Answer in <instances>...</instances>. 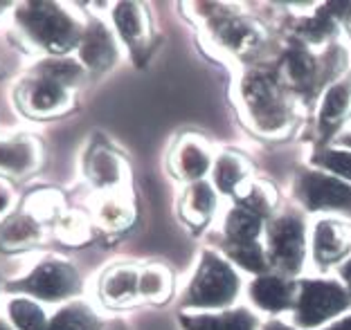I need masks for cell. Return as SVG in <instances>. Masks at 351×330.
I'll use <instances>...</instances> for the list:
<instances>
[{
  "label": "cell",
  "mask_w": 351,
  "mask_h": 330,
  "mask_svg": "<svg viewBox=\"0 0 351 330\" xmlns=\"http://www.w3.org/2000/svg\"><path fill=\"white\" fill-rule=\"evenodd\" d=\"M295 97L277 68H245L237 79V106L241 119L263 140H284L295 126Z\"/></svg>",
  "instance_id": "cell-1"
},
{
  "label": "cell",
  "mask_w": 351,
  "mask_h": 330,
  "mask_svg": "<svg viewBox=\"0 0 351 330\" xmlns=\"http://www.w3.org/2000/svg\"><path fill=\"white\" fill-rule=\"evenodd\" d=\"M241 290L243 281L239 270L221 252L205 247L182 294V308L187 312L228 310L237 303Z\"/></svg>",
  "instance_id": "cell-2"
},
{
  "label": "cell",
  "mask_w": 351,
  "mask_h": 330,
  "mask_svg": "<svg viewBox=\"0 0 351 330\" xmlns=\"http://www.w3.org/2000/svg\"><path fill=\"white\" fill-rule=\"evenodd\" d=\"M21 34L50 54H66L79 47L84 38L82 21L57 3H25L16 10Z\"/></svg>",
  "instance_id": "cell-3"
},
{
  "label": "cell",
  "mask_w": 351,
  "mask_h": 330,
  "mask_svg": "<svg viewBox=\"0 0 351 330\" xmlns=\"http://www.w3.org/2000/svg\"><path fill=\"white\" fill-rule=\"evenodd\" d=\"M263 247H266L270 272L291 279L300 275L308 259L306 216L295 209L273 214L263 229Z\"/></svg>",
  "instance_id": "cell-4"
},
{
  "label": "cell",
  "mask_w": 351,
  "mask_h": 330,
  "mask_svg": "<svg viewBox=\"0 0 351 330\" xmlns=\"http://www.w3.org/2000/svg\"><path fill=\"white\" fill-rule=\"evenodd\" d=\"M351 310V292L340 279H302L291 310L293 326L300 330H320Z\"/></svg>",
  "instance_id": "cell-5"
},
{
  "label": "cell",
  "mask_w": 351,
  "mask_h": 330,
  "mask_svg": "<svg viewBox=\"0 0 351 330\" xmlns=\"http://www.w3.org/2000/svg\"><path fill=\"white\" fill-rule=\"evenodd\" d=\"M212 14L203 16V34L212 50L230 59H250L266 45V29L245 14L228 12L221 5H210Z\"/></svg>",
  "instance_id": "cell-6"
},
{
  "label": "cell",
  "mask_w": 351,
  "mask_h": 330,
  "mask_svg": "<svg viewBox=\"0 0 351 330\" xmlns=\"http://www.w3.org/2000/svg\"><path fill=\"white\" fill-rule=\"evenodd\" d=\"M293 196L311 214L347 212L351 214V182H345L320 168H302L295 175Z\"/></svg>",
  "instance_id": "cell-7"
},
{
  "label": "cell",
  "mask_w": 351,
  "mask_h": 330,
  "mask_svg": "<svg viewBox=\"0 0 351 330\" xmlns=\"http://www.w3.org/2000/svg\"><path fill=\"white\" fill-rule=\"evenodd\" d=\"M12 290H23L41 301L57 303L73 299L82 290V279L68 261L50 256V259L38 261L29 275L19 285H12Z\"/></svg>",
  "instance_id": "cell-8"
},
{
  "label": "cell",
  "mask_w": 351,
  "mask_h": 330,
  "mask_svg": "<svg viewBox=\"0 0 351 330\" xmlns=\"http://www.w3.org/2000/svg\"><path fill=\"white\" fill-rule=\"evenodd\" d=\"M16 99H19L21 110L32 119L59 117L73 108L70 88L54 81L50 77L36 75V72L19 86Z\"/></svg>",
  "instance_id": "cell-9"
},
{
  "label": "cell",
  "mask_w": 351,
  "mask_h": 330,
  "mask_svg": "<svg viewBox=\"0 0 351 330\" xmlns=\"http://www.w3.org/2000/svg\"><path fill=\"white\" fill-rule=\"evenodd\" d=\"M351 256V223L338 216H324L308 231V259L317 268H333Z\"/></svg>",
  "instance_id": "cell-10"
},
{
  "label": "cell",
  "mask_w": 351,
  "mask_h": 330,
  "mask_svg": "<svg viewBox=\"0 0 351 330\" xmlns=\"http://www.w3.org/2000/svg\"><path fill=\"white\" fill-rule=\"evenodd\" d=\"M214 153L210 142L196 133H187L173 142L169 151V171L176 180L198 182L205 180L207 173H212Z\"/></svg>",
  "instance_id": "cell-11"
},
{
  "label": "cell",
  "mask_w": 351,
  "mask_h": 330,
  "mask_svg": "<svg viewBox=\"0 0 351 330\" xmlns=\"http://www.w3.org/2000/svg\"><path fill=\"white\" fill-rule=\"evenodd\" d=\"M298 296V281L291 277L277 275V272H266L250 281L248 299L252 308L268 315H282L291 312Z\"/></svg>",
  "instance_id": "cell-12"
},
{
  "label": "cell",
  "mask_w": 351,
  "mask_h": 330,
  "mask_svg": "<svg viewBox=\"0 0 351 330\" xmlns=\"http://www.w3.org/2000/svg\"><path fill=\"white\" fill-rule=\"evenodd\" d=\"M119 47L115 34L106 23L99 18L88 21L84 29V38L79 43V63L90 72H104L115 66Z\"/></svg>",
  "instance_id": "cell-13"
},
{
  "label": "cell",
  "mask_w": 351,
  "mask_h": 330,
  "mask_svg": "<svg viewBox=\"0 0 351 330\" xmlns=\"http://www.w3.org/2000/svg\"><path fill=\"white\" fill-rule=\"evenodd\" d=\"M99 299L110 308H131L135 303H142L138 265H110L99 279Z\"/></svg>",
  "instance_id": "cell-14"
},
{
  "label": "cell",
  "mask_w": 351,
  "mask_h": 330,
  "mask_svg": "<svg viewBox=\"0 0 351 330\" xmlns=\"http://www.w3.org/2000/svg\"><path fill=\"white\" fill-rule=\"evenodd\" d=\"M351 117V77H340L326 86L317 101L315 126L320 138H329Z\"/></svg>",
  "instance_id": "cell-15"
},
{
  "label": "cell",
  "mask_w": 351,
  "mask_h": 330,
  "mask_svg": "<svg viewBox=\"0 0 351 330\" xmlns=\"http://www.w3.org/2000/svg\"><path fill=\"white\" fill-rule=\"evenodd\" d=\"M263 229H266L263 216L232 203L221 223V249L263 243Z\"/></svg>",
  "instance_id": "cell-16"
},
{
  "label": "cell",
  "mask_w": 351,
  "mask_h": 330,
  "mask_svg": "<svg viewBox=\"0 0 351 330\" xmlns=\"http://www.w3.org/2000/svg\"><path fill=\"white\" fill-rule=\"evenodd\" d=\"M113 23L117 36L129 45L131 54L142 59L149 52V38H151V23L145 5L117 3L113 7Z\"/></svg>",
  "instance_id": "cell-17"
},
{
  "label": "cell",
  "mask_w": 351,
  "mask_h": 330,
  "mask_svg": "<svg viewBox=\"0 0 351 330\" xmlns=\"http://www.w3.org/2000/svg\"><path fill=\"white\" fill-rule=\"evenodd\" d=\"M219 212V191L214 189L210 180L189 182L185 191L180 193L178 214L185 225L191 229H203L207 223Z\"/></svg>",
  "instance_id": "cell-18"
},
{
  "label": "cell",
  "mask_w": 351,
  "mask_h": 330,
  "mask_svg": "<svg viewBox=\"0 0 351 330\" xmlns=\"http://www.w3.org/2000/svg\"><path fill=\"white\" fill-rule=\"evenodd\" d=\"M182 330H259L257 312L245 305H232L219 312H182Z\"/></svg>",
  "instance_id": "cell-19"
},
{
  "label": "cell",
  "mask_w": 351,
  "mask_h": 330,
  "mask_svg": "<svg viewBox=\"0 0 351 330\" xmlns=\"http://www.w3.org/2000/svg\"><path fill=\"white\" fill-rule=\"evenodd\" d=\"M84 171L95 189H99V193H106V191L122 189V184L126 182V173H129V166H126L122 155H117L108 147H95L86 155Z\"/></svg>",
  "instance_id": "cell-20"
},
{
  "label": "cell",
  "mask_w": 351,
  "mask_h": 330,
  "mask_svg": "<svg viewBox=\"0 0 351 330\" xmlns=\"http://www.w3.org/2000/svg\"><path fill=\"white\" fill-rule=\"evenodd\" d=\"M41 147L36 140L0 135V175H27L41 164Z\"/></svg>",
  "instance_id": "cell-21"
},
{
  "label": "cell",
  "mask_w": 351,
  "mask_h": 330,
  "mask_svg": "<svg viewBox=\"0 0 351 330\" xmlns=\"http://www.w3.org/2000/svg\"><path fill=\"white\" fill-rule=\"evenodd\" d=\"M212 184L219 191V196H237V191L243 187L252 175L250 160L237 151H223L214 157L212 164Z\"/></svg>",
  "instance_id": "cell-22"
},
{
  "label": "cell",
  "mask_w": 351,
  "mask_h": 330,
  "mask_svg": "<svg viewBox=\"0 0 351 330\" xmlns=\"http://www.w3.org/2000/svg\"><path fill=\"white\" fill-rule=\"evenodd\" d=\"M95 220L106 231L129 229L135 220V207L131 203V198L122 189L99 193V200L95 205Z\"/></svg>",
  "instance_id": "cell-23"
},
{
  "label": "cell",
  "mask_w": 351,
  "mask_h": 330,
  "mask_svg": "<svg viewBox=\"0 0 351 330\" xmlns=\"http://www.w3.org/2000/svg\"><path fill=\"white\" fill-rule=\"evenodd\" d=\"M43 240V229L34 216L27 212L23 216H12L10 220L0 225V249L5 252H19L29 249Z\"/></svg>",
  "instance_id": "cell-24"
},
{
  "label": "cell",
  "mask_w": 351,
  "mask_h": 330,
  "mask_svg": "<svg viewBox=\"0 0 351 330\" xmlns=\"http://www.w3.org/2000/svg\"><path fill=\"white\" fill-rule=\"evenodd\" d=\"M173 294V275L162 263L140 268V299L147 303H165Z\"/></svg>",
  "instance_id": "cell-25"
},
{
  "label": "cell",
  "mask_w": 351,
  "mask_h": 330,
  "mask_svg": "<svg viewBox=\"0 0 351 330\" xmlns=\"http://www.w3.org/2000/svg\"><path fill=\"white\" fill-rule=\"evenodd\" d=\"M234 203L263 216V218L268 220L270 216L277 214V191L273 184L266 180L250 178L241 189L237 191Z\"/></svg>",
  "instance_id": "cell-26"
},
{
  "label": "cell",
  "mask_w": 351,
  "mask_h": 330,
  "mask_svg": "<svg viewBox=\"0 0 351 330\" xmlns=\"http://www.w3.org/2000/svg\"><path fill=\"white\" fill-rule=\"evenodd\" d=\"M45 330H101V321L90 305L73 301L47 321Z\"/></svg>",
  "instance_id": "cell-27"
},
{
  "label": "cell",
  "mask_w": 351,
  "mask_h": 330,
  "mask_svg": "<svg viewBox=\"0 0 351 330\" xmlns=\"http://www.w3.org/2000/svg\"><path fill=\"white\" fill-rule=\"evenodd\" d=\"M311 164L324 173H331L336 178L351 182V149L345 147H322L313 153Z\"/></svg>",
  "instance_id": "cell-28"
},
{
  "label": "cell",
  "mask_w": 351,
  "mask_h": 330,
  "mask_svg": "<svg viewBox=\"0 0 351 330\" xmlns=\"http://www.w3.org/2000/svg\"><path fill=\"white\" fill-rule=\"evenodd\" d=\"M7 312H10V319L16 330H45L47 328V317L43 308L36 301L25 299V296L12 299L10 305H7Z\"/></svg>",
  "instance_id": "cell-29"
},
{
  "label": "cell",
  "mask_w": 351,
  "mask_h": 330,
  "mask_svg": "<svg viewBox=\"0 0 351 330\" xmlns=\"http://www.w3.org/2000/svg\"><path fill=\"white\" fill-rule=\"evenodd\" d=\"M57 236L68 245H84L90 240V225L84 218L82 214H66L61 216V220L57 225Z\"/></svg>",
  "instance_id": "cell-30"
},
{
  "label": "cell",
  "mask_w": 351,
  "mask_h": 330,
  "mask_svg": "<svg viewBox=\"0 0 351 330\" xmlns=\"http://www.w3.org/2000/svg\"><path fill=\"white\" fill-rule=\"evenodd\" d=\"M326 10H329V14L333 16V18H336L338 25L351 34V3H329L326 5Z\"/></svg>",
  "instance_id": "cell-31"
},
{
  "label": "cell",
  "mask_w": 351,
  "mask_h": 330,
  "mask_svg": "<svg viewBox=\"0 0 351 330\" xmlns=\"http://www.w3.org/2000/svg\"><path fill=\"white\" fill-rule=\"evenodd\" d=\"M338 279L342 281V283H345V288L351 292V256L338 268Z\"/></svg>",
  "instance_id": "cell-32"
},
{
  "label": "cell",
  "mask_w": 351,
  "mask_h": 330,
  "mask_svg": "<svg viewBox=\"0 0 351 330\" xmlns=\"http://www.w3.org/2000/svg\"><path fill=\"white\" fill-rule=\"evenodd\" d=\"M324 330H351V315L345 317V319H338L336 324H331L329 328H324Z\"/></svg>",
  "instance_id": "cell-33"
},
{
  "label": "cell",
  "mask_w": 351,
  "mask_h": 330,
  "mask_svg": "<svg viewBox=\"0 0 351 330\" xmlns=\"http://www.w3.org/2000/svg\"><path fill=\"white\" fill-rule=\"evenodd\" d=\"M261 330H293V326H286V324H282V321L273 319V321H268Z\"/></svg>",
  "instance_id": "cell-34"
},
{
  "label": "cell",
  "mask_w": 351,
  "mask_h": 330,
  "mask_svg": "<svg viewBox=\"0 0 351 330\" xmlns=\"http://www.w3.org/2000/svg\"><path fill=\"white\" fill-rule=\"evenodd\" d=\"M338 144H340V147H345V149H351V131L342 133L338 138Z\"/></svg>",
  "instance_id": "cell-35"
},
{
  "label": "cell",
  "mask_w": 351,
  "mask_h": 330,
  "mask_svg": "<svg viewBox=\"0 0 351 330\" xmlns=\"http://www.w3.org/2000/svg\"><path fill=\"white\" fill-rule=\"evenodd\" d=\"M104 330H126V328H124V324H122V321H115V324L106 326V328H104Z\"/></svg>",
  "instance_id": "cell-36"
},
{
  "label": "cell",
  "mask_w": 351,
  "mask_h": 330,
  "mask_svg": "<svg viewBox=\"0 0 351 330\" xmlns=\"http://www.w3.org/2000/svg\"><path fill=\"white\" fill-rule=\"evenodd\" d=\"M0 330H14L10 324H7V321L5 319H0Z\"/></svg>",
  "instance_id": "cell-37"
},
{
  "label": "cell",
  "mask_w": 351,
  "mask_h": 330,
  "mask_svg": "<svg viewBox=\"0 0 351 330\" xmlns=\"http://www.w3.org/2000/svg\"><path fill=\"white\" fill-rule=\"evenodd\" d=\"M7 7H10V5H7V3H0V16H3V12L7 10Z\"/></svg>",
  "instance_id": "cell-38"
}]
</instances>
